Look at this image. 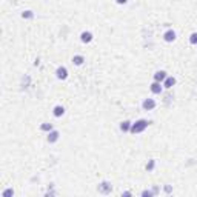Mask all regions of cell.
I'll return each mask as SVG.
<instances>
[{
  "mask_svg": "<svg viewBox=\"0 0 197 197\" xmlns=\"http://www.w3.org/2000/svg\"><path fill=\"white\" fill-rule=\"evenodd\" d=\"M148 123H149V122H148V120H145V119H140V120H137L136 123H132V125H131V132H132V134H137V132H142V131H143L145 129V128L148 126Z\"/></svg>",
  "mask_w": 197,
  "mask_h": 197,
  "instance_id": "1",
  "label": "cell"
},
{
  "mask_svg": "<svg viewBox=\"0 0 197 197\" xmlns=\"http://www.w3.org/2000/svg\"><path fill=\"white\" fill-rule=\"evenodd\" d=\"M111 189H112V188H111V185L108 183V182H102V183L97 186V191H99L100 194H110Z\"/></svg>",
  "mask_w": 197,
  "mask_h": 197,
  "instance_id": "2",
  "label": "cell"
},
{
  "mask_svg": "<svg viewBox=\"0 0 197 197\" xmlns=\"http://www.w3.org/2000/svg\"><path fill=\"white\" fill-rule=\"evenodd\" d=\"M56 74H57V77L60 79V80H65V79L68 77V70L65 66H60V68H57Z\"/></svg>",
  "mask_w": 197,
  "mask_h": 197,
  "instance_id": "3",
  "label": "cell"
},
{
  "mask_svg": "<svg viewBox=\"0 0 197 197\" xmlns=\"http://www.w3.org/2000/svg\"><path fill=\"white\" fill-rule=\"evenodd\" d=\"M143 110H146V111H149V110H154L156 108V102L152 100V99H146V100L143 102Z\"/></svg>",
  "mask_w": 197,
  "mask_h": 197,
  "instance_id": "4",
  "label": "cell"
},
{
  "mask_svg": "<svg viewBox=\"0 0 197 197\" xmlns=\"http://www.w3.org/2000/svg\"><path fill=\"white\" fill-rule=\"evenodd\" d=\"M163 39H165V42H174L176 40V32L172 31V29H169V31H166L163 34Z\"/></svg>",
  "mask_w": 197,
  "mask_h": 197,
  "instance_id": "5",
  "label": "cell"
},
{
  "mask_svg": "<svg viewBox=\"0 0 197 197\" xmlns=\"http://www.w3.org/2000/svg\"><path fill=\"white\" fill-rule=\"evenodd\" d=\"M165 79H166V72L165 71H157L156 74H154V80L156 82H165Z\"/></svg>",
  "mask_w": 197,
  "mask_h": 197,
  "instance_id": "6",
  "label": "cell"
},
{
  "mask_svg": "<svg viewBox=\"0 0 197 197\" xmlns=\"http://www.w3.org/2000/svg\"><path fill=\"white\" fill-rule=\"evenodd\" d=\"M80 39H82V42H83V43H90V42L92 40V34H91L90 31H85V32H82Z\"/></svg>",
  "mask_w": 197,
  "mask_h": 197,
  "instance_id": "7",
  "label": "cell"
},
{
  "mask_svg": "<svg viewBox=\"0 0 197 197\" xmlns=\"http://www.w3.org/2000/svg\"><path fill=\"white\" fill-rule=\"evenodd\" d=\"M59 131H49V136H48V142L49 143H54V142H57L59 139Z\"/></svg>",
  "mask_w": 197,
  "mask_h": 197,
  "instance_id": "8",
  "label": "cell"
},
{
  "mask_svg": "<svg viewBox=\"0 0 197 197\" xmlns=\"http://www.w3.org/2000/svg\"><path fill=\"white\" fill-rule=\"evenodd\" d=\"M151 92H152V94H160V92H162V86H160L159 82H154L151 85Z\"/></svg>",
  "mask_w": 197,
  "mask_h": 197,
  "instance_id": "9",
  "label": "cell"
},
{
  "mask_svg": "<svg viewBox=\"0 0 197 197\" xmlns=\"http://www.w3.org/2000/svg\"><path fill=\"white\" fill-rule=\"evenodd\" d=\"M63 114H65V110H63V106L57 105L56 108H54V116H56V117H60V116H63Z\"/></svg>",
  "mask_w": 197,
  "mask_h": 197,
  "instance_id": "10",
  "label": "cell"
},
{
  "mask_svg": "<svg viewBox=\"0 0 197 197\" xmlns=\"http://www.w3.org/2000/svg\"><path fill=\"white\" fill-rule=\"evenodd\" d=\"M83 62H85L83 56H74V59H72V63H74V65H77V66H80Z\"/></svg>",
  "mask_w": 197,
  "mask_h": 197,
  "instance_id": "11",
  "label": "cell"
},
{
  "mask_svg": "<svg viewBox=\"0 0 197 197\" xmlns=\"http://www.w3.org/2000/svg\"><path fill=\"white\" fill-rule=\"evenodd\" d=\"M174 83H176V79H174V77H166V79H165V88L174 86Z\"/></svg>",
  "mask_w": 197,
  "mask_h": 197,
  "instance_id": "12",
  "label": "cell"
},
{
  "mask_svg": "<svg viewBox=\"0 0 197 197\" xmlns=\"http://www.w3.org/2000/svg\"><path fill=\"white\" fill-rule=\"evenodd\" d=\"M120 129H122L123 132L129 131V129H131V122H128V120H125V122H122V125H120Z\"/></svg>",
  "mask_w": 197,
  "mask_h": 197,
  "instance_id": "13",
  "label": "cell"
},
{
  "mask_svg": "<svg viewBox=\"0 0 197 197\" xmlns=\"http://www.w3.org/2000/svg\"><path fill=\"white\" fill-rule=\"evenodd\" d=\"M42 131H52V125L51 123H43V125L40 126Z\"/></svg>",
  "mask_w": 197,
  "mask_h": 197,
  "instance_id": "14",
  "label": "cell"
},
{
  "mask_svg": "<svg viewBox=\"0 0 197 197\" xmlns=\"http://www.w3.org/2000/svg\"><path fill=\"white\" fill-rule=\"evenodd\" d=\"M22 17H23V19H32L34 14H32V11H25V12L22 14Z\"/></svg>",
  "mask_w": 197,
  "mask_h": 197,
  "instance_id": "15",
  "label": "cell"
},
{
  "mask_svg": "<svg viewBox=\"0 0 197 197\" xmlns=\"http://www.w3.org/2000/svg\"><path fill=\"white\" fill-rule=\"evenodd\" d=\"M189 43H193V45H197V32L191 34V37H189Z\"/></svg>",
  "mask_w": 197,
  "mask_h": 197,
  "instance_id": "16",
  "label": "cell"
},
{
  "mask_svg": "<svg viewBox=\"0 0 197 197\" xmlns=\"http://www.w3.org/2000/svg\"><path fill=\"white\" fill-rule=\"evenodd\" d=\"M12 194H14V191L9 188V189H6V191H3V193H2V197H11Z\"/></svg>",
  "mask_w": 197,
  "mask_h": 197,
  "instance_id": "17",
  "label": "cell"
},
{
  "mask_svg": "<svg viewBox=\"0 0 197 197\" xmlns=\"http://www.w3.org/2000/svg\"><path fill=\"white\" fill-rule=\"evenodd\" d=\"M154 165H156V160H149V163L146 165V169L148 171H152V169H154Z\"/></svg>",
  "mask_w": 197,
  "mask_h": 197,
  "instance_id": "18",
  "label": "cell"
},
{
  "mask_svg": "<svg viewBox=\"0 0 197 197\" xmlns=\"http://www.w3.org/2000/svg\"><path fill=\"white\" fill-rule=\"evenodd\" d=\"M152 194H154L152 191H143V193H142V196H143V197H146V196H148V197H151Z\"/></svg>",
  "mask_w": 197,
  "mask_h": 197,
  "instance_id": "19",
  "label": "cell"
},
{
  "mask_svg": "<svg viewBox=\"0 0 197 197\" xmlns=\"http://www.w3.org/2000/svg\"><path fill=\"white\" fill-rule=\"evenodd\" d=\"M165 191H166V193H171V186L166 185V186H165Z\"/></svg>",
  "mask_w": 197,
  "mask_h": 197,
  "instance_id": "20",
  "label": "cell"
},
{
  "mask_svg": "<svg viewBox=\"0 0 197 197\" xmlns=\"http://www.w3.org/2000/svg\"><path fill=\"white\" fill-rule=\"evenodd\" d=\"M116 2H117V3H120V5H122V3H126V0H116Z\"/></svg>",
  "mask_w": 197,
  "mask_h": 197,
  "instance_id": "21",
  "label": "cell"
}]
</instances>
